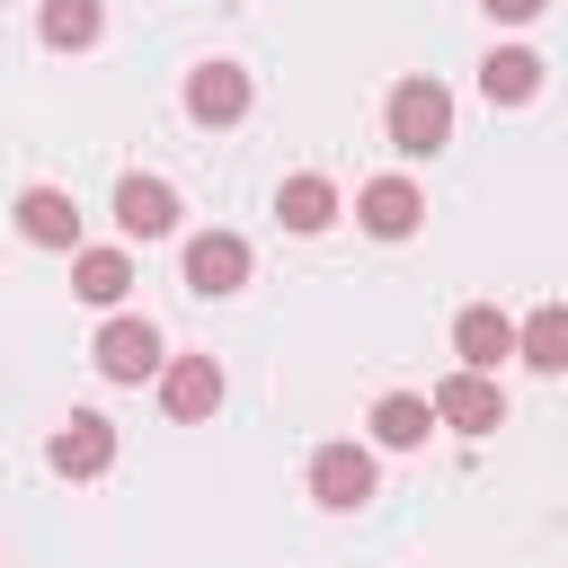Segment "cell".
<instances>
[{
	"label": "cell",
	"instance_id": "5bb4252c",
	"mask_svg": "<svg viewBox=\"0 0 568 568\" xmlns=\"http://www.w3.org/2000/svg\"><path fill=\"white\" fill-rule=\"evenodd\" d=\"M275 222H284V231H328V222H337V186H328L320 169L284 178V186H275Z\"/></svg>",
	"mask_w": 568,
	"mask_h": 568
},
{
	"label": "cell",
	"instance_id": "2e32d148",
	"mask_svg": "<svg viewBox=\"0 0 568 568\" xmlns=\"http://www.w3.org/2000/svg\"><path fill=\"white\" fill-rule=\"evenodd\" d=\"M515 355H524L532 373H568V311H559V302H541V311L515 328Z\"/></svg>",
	"mask_w": 568,
	"mask_h": 568
},
{
	"label": "cell",
	"instance_id": "ba28073f",
	"mask_svg": "<svg viewBox=\"0 0 568 568\" xmlns=\"http://www.w3.org/2000/svg\"><path fill=\"white\" fill-rule=\"evenodd\" d=\"M98 373L106 382H151L160 373V328L151 320H106L98 328Z\"/></svg>",
	"mask_w": 568,
	"mask_h": 568
},
{
	"label": "cell",
	"instance_id": "e0dca14e",
	"mask_svg": "<svg viewBox=\"0 0 568 568\" xmlns=\"http://www.w3.org/2000/svg\"><path fill=\"white\" fill-rule=\"evenodd\" d=\"M426 426H435V408H426L417 390H390V399H373V444H390V453H417V444H426Z\"/></svg>",
	"mask_w": 568,
	"mask_h": 568
},
{
	"label": "cell",
	"instance_id": "9c48e42d",
	"mask_svg": "<svg viewBox=\"0 0 568 568\" xmlns=\"http://www.w3.org/2000/svg\"><path fill=\"white\" fill-rule=\"evenodd\" d=\"M115 222H124V240H169L178 231V186L169 178H124L115 186Z\"/></svg>",
	"mask_w": 568,
	"mask_h": 568
},
{
	"label": "cell",
	"instance_id": "d6986e66",
	"mask_svg": "<svg viewBox=\"0 0 568 568\" xmlns=\"http://www.w3.org/2000/svg\"><path fill=\"white\" fill-rule=\"evenodd\" d=\"M479 9H488V18H506V27H524V18H541L550 0H479Z\"/></svg>",
	"mask_w": 568,
	"mask_h": 568
},
{
	"label": "cell",
	"instance_id": "8fae6325",
	"mask_svg": "<svg viewBox=\"0 0 568 568\" xmlns=\"http://www.w3.org/2000/svg\"><path fill=\"white\" fill-rule=\"evenodd\" d=\"M453 355H462L470 373H497V364L515 355V320H506L497 302H470V311L453 320Z\"/></svg>",
	"mask_w": 568,
	"mask_h": 568
},
{
	"label": "cell",
	"instance_id": "7c38bea8",
	"mask_svg": "<svg viewBox=\"0 0 568 568\" xmlns=\"http://www.w3.org/2000/svg\"><path fill=\"white\" fill-rule=\"evenodd\" d=\"M479 98H488V106H524V98H541V53H532V44H497V53L479 62Z\"/></svg>",
	"mask_w": 568,
	"mask_h": 568
},
{
	"label": "cell",
	"instance_id": "5b68a950",
	"mask_svg": "<svg viewBox=\"0 0 568 568\" xmlns=\"http://www.w3.org/2000/svg\"><path fill=\"white\" fill-rule=\"evenodd\" d=\"M311 497H320L328 515H355V506L373 497V453H364V444H320V453H311Z\"/></svg>",
	"mask_w": 568,
	"mask_h": 568
},
{
	"label": "cell",
	"instance_id": "4fadbf2b",
	"mask_svg": "<svg viewBox=\"0 0 568 568\" xmlns=\"http://www.w3.org/2000/svg\"><path fill=\"white\" fill-rule=\"evenodd\" d=\"M18 231H27L36 248H80V213H71L62 186H27V195H18Z\"/></svg>",
	"mask_w": 568,
	"mask_h": 568
},
{
	"label": "cell",
	"instance_id": "3957f363",
	"mask_svg": "<svg viewBox=\"0 0 568 568\" xmlns=\"http://www.w3.org/2000/svg\"><path fill=\"white\" fill-rule=\"evenodd\" d=\"M240 284H248V240H240V231H195V240H186V293L222 302V293H240Z\"/></svg>",
	"mask_w": 568,
	"mask_h": 568
},
{
	"label": "cell",
	"instance_id": "8992f818",
	"mask_svg": "<svg viewBox=\"0 0 568 568\" xmlns=\"http://www.w3.org/2000/svg\"><path fill=\"white\" fill-rule=\"evenodd\" d=\"M44 462H53L62 479H98V470L115 462V426H106L98 408H71V426H53V444H44Z\"/></svg>",
	"mask_w": 568,
	"mask_h": 568
},
{
	"label": "cell",
	"instance_id": "7a4b0ae2",
	"mask_svg": "<svg viewBox=\"0 0 568 568\" xmlns=\"http://www.w3.org/2000/svg\"><path fill=\"white\" fill-rule=\"evenodd\" d=\"M426 408H435V426H453V435H497V426H506V390H497L488 373H470V364L444 373Z\"/></svg>",
	"mask_w": 568,
	"mask_h": 568
},
{
	"label": "cell",
	"instance_id": "ac0fdd59",
	"mask_svg": "<svg viewBox=\"0 0 568 568\" xmlns=\"http://www.w3.org/2000/svg\"><path fill=\"white\" fill-rule=\"evenodd\" d=\"M98 27H106V9H98V0H44V18H36V36H44L53 53H89V44H98Z\"/></svg>",
	"mask_w": 568,
	"mask_h": 568
},
{
	"label": "cell",
	"instance_id": "9a60e30c",
	"mask_svg": "<svg viewBox=\"0 0 568 568\" xmlns=\"http://www.w3.org/2000/svg\"><path fill=\"white\" fill-rule=\"evenodd\" d=\"M71 293L98 302V311H115V302L133 293V257H124V248H80V257H71Z\"/></svg>",
	"mask_w": 568,
	"mask_h": 568
},
{
	"label": "cell",
	"instance_id": "52a82bcc",
	"mask_svg": "<svg viewBox=\"0 0 568 568\" xmlns=\"http://www.w3.org/2000/svg\"><path fill=\"white\" fill-rule=\"evenodd\" d=\"M186 115L195 124H240L248 115V71L240 62H195L186 71Z\"/></svg>",
	"mask_w": 568,
	"mask_h": 568
},
{
	"label": "cell",
	"instance_id": "6da1fadb",
	"mask_svg": "<svg viewBox=\"0 0 568 568\" xmlns=\"http://www.w3.org/2000/svg\"><path fill=\"white\" fill-rule=\"evenodd\" d=\"M444 142H453V98H444V80H399V89H390V151L426 160V151H444Z\"/></svg>",
	"mask_w": 568,
	"mask_h": 568
},
{
	"label": "cell",
	"instance_id": "277c9868",
	"mask_svg": "<svg viewBox=\"0 0 568 568\" xmlns=\"http://www.w3.org/2000/svg\"><path fill=\"white\" fill-rule=\"evenodd\" d=\"M160 408H169L178 426L213 417V408H222V364H213V355H160Z\"/></svg>",
	"mask_w": 568,
	"mask_h": 568
},
{
	"label": "cell",
	"instance_id": "30bf717a",
	"mask_svg": "<svg viewBox=\"0 0 568 568\" xmlns=\"http://www.w3.org/2000/svg\"><path fill=\"white\" fill-rule=\"evenodd\" d=\"M355 222H364L373 240H408V231L426 222V195H417L408 178H373V186L355 195Z\"/></svg>",
	"mask_w": 568,
	"mask_h": 568
}]
</instances>
